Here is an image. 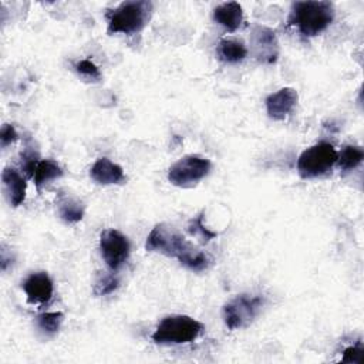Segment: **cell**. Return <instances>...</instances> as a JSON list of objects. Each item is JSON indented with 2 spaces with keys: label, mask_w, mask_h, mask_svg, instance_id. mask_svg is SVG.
<instances>
[{
  "label": "cell",
  "mask_w": 364,
  "mask_h": 364,
  "mask_svg": "<svg viewBox=\"0 0 364 364\" xmlns=\"http://www.w3.org/2000/svg\"><path fill=\"white\" fill-rule=\"evenodd\" d=\"M145 247L148 252H158L168 257H176L181 264L193 272L208 269L209 256L188 242L173 226L158 223L152 228L146 237Z\"/></svg>",
  "instance_id": "obj_1"
},
{
  "label": "cell",
  "mask_w": 364,
  "mask_h": 364,
  "mask_svg": "<svg viewBox=\"0 0 364 364\" xmlns=\"http://www.w3.org/2000/svg\"><path fill=\"white\" fill-rule=\"evenodd\" d=\"M334 20V7L330 1H296L291 4L289 24L306 36L313 37L324 31Z\"/></svg>",
  "instance_id": "obj_2"
},
{
  "label": "cell",
  "mask_w": 364,
  "mask_h": 364,
  "mask_svg": "<svg viewBox=\"0 0 364 364\" xmlns=\"http://www.w3.org/2000/svg\"><path fill=\"white\" fill-rule=\"evenodd\" d=\"M152 3L146 0L124 1L107 14L108 33L134 34L141 31L149 20Z\"/></svg>",
  "instance_id": "obj_3"
},
{
  "label": "cell",
  "mask_w": 364,
  "mask_h": 364,
  "mask_svg": "<svg viewBox=\"0 0 364 364\" xmlns=\"http://www.w3.org/2000/svg\"><path fill=\"white\" fill-rule=\"evenodd\" d=\"M203 331V324L191 316L172 314L164 317L152 333L156 344H186L196 340Z\"/></svg>",
  "instance_id": "obj_4"
},
{
  "label": "cell",
  "mask_w": 364,
  "mask_h": 364,
  "mask_svg": "<svg viewBox=\"0 0 364 364\" xmlns=\"http://www.w3.org/2000/svg\"><path fill=\"white\" fill-rule=\"evenodd\" d=\"M337 161V151L328 142H318L304 149L297 161V171L303 179L327 173Z\"/></svg>",
  "instance_id": "obj_5"
},
{
  "label": "cell",
  "mask_w": 364,
  "mask_h": 364,
  "mask_svg": "<svg viewBox=\"0 0 364 364\" xmlns=\"http://www.w3.org/2000/svg\"><path fill=\"white\" fill-rule=\"evenodd\" d=\"M210 171V161L199 155H186L175 162L168 171L172 185L189 188L203 179Z\"/></svg>",
  "instance_id": "obj_6"
},
{
  "label": "cell",
  "mask_w": 364,
  "mask_h": 364,
  "mask_svg": "<svg viewBox=\"0 0 364 364\" xmlns=\"http://www.w3.org/2000/svg\"><path fill=\"white\" fill-rule=\"evenodd\" d=\"M262 306L263 299L260 296L240 294L225 304L223 321L229 330L246 327L257 316Z\"/></svg>",
  "instance_id": "obj_7"
},
{
  "label": "cell",
  "mask_w": 364,
  "mask_h": 364,
  "mask_svg": "<svg viewBox=\"0 0 364 364\" xmlns=\"http://www.w3.org/2000/svg\"><path fill=\"white\" fill-rule=\"evenodd\" d=\"M100 250L111 270H118L129 256L131 245L125 235L117 229H105L100 235Z\"/></svg>",
  "instance_id": "obj_8"
},
{
  "label": "cell",
  "mask_w": 364,
  "mask_h": 364,
  "mask_svg": "<svg viewBox=\"0 0 364 364\" xmlns=\"http://www.w3.org/2000/svg\"><path fill=\"white\" fill-rule=\"evenodd\" d=\"M23 289L30 304H44L53 296V280L46 272L31 273L23 283Z\"/></svg>",
  "instance_id": "obj_9"
},
{
  "label": "cell",
  "mask_w": 364,
  "mask_h": 364,
  "mask_svg": "<svg viewBox=\"0 0 364 364\" xmlns=\"http://www.w3.org/2000/svg\"><path fill=\"white\" fill-rule=\"evenodd\" d=\"M297 92L290 87L280 88L266 98L267 115L273 119H284L297 104Z\"/></svg>",
  "instance_id": "obj_10"
},
{
  "label": "cell",
  "mask_w": 364,
  "mask_h": 364,
  "mask_svg": "<svg viewBox=\"0 0 364 364\" xmlns=\"http://www.w3.org/2000/svg\"><path fill=\"white\" fill-rule=\"evenodd\" d=\"M253 46L256 55L263 63H274L279 55V43L272 31L267 27H256L253 30Z\"/></svg>",
  "instance_id": "obj_11"
},
{
  "label": "cell",
  "mask_w": 364,
  "mask_h": 364,
  "mask_svg": "<svg viewBox=\"0 0 364 364\" xmlns=\"http://www.w3.org/2000/svg\"><path fill=\"white\" fill-rule=\"evenodd\" d=\"M90 176L100 185H117L127 181L124 169L108 158L97 159L90 169Z\"/></svg>",
  "instance_id": "obj_12"
},
{
  "label": "cell",
  "mask_w": 364,
  "mask_h": 364,
  "mask_svg": "<svg viewBox=\"0 0 364 364\" xmlns=\"http://www.w3.org/2000/svg\"><path fill=\"white\" fill-rule=\"evenodd\" d=\"M1 181L4 185V191L7 193L9 202L11 206H20L26 199L27 183L23 175L14 168H4L1 173Z\"/></svg>",
  "instance_id": "obj_13"
},
{
  "label": "cell",
  "mask_w": 364,
  "mask_h": 364,
  "mask_svg": "<svg viewBox=\"0 0 364 364\" xmlns=\"http://www.w3.org/2000/svg\"><path fill=\"white\" fill-rule=\"evenodd\" d=\"M213 20L225 27L228 31H235L240 27L243 20L242 6L236 1L222 3L213 10Z\"/></svg>",
  "instance_id": "obj_14"
},
{
  "label": "cell",
  "mask_w": 364,
  "mask_h": 364,
  "mask_svg": "<svg viewBox=\"0 0 364 364\" xmlns=\"http://www.w3.org/2000/svg\"><path fill=\"white\" fill-rule=\"evenodd\" d=\"M57 208H58L60 218L67 223L80 222L84 216V205L78 199L65 193L58 195Z\"/></svg>",
  "instance_id": "obj_15"
},
{
  "label": "cell",
  "mask_w": 364,
  "mask_h": 364,
  "mask_svg": "<svg viewBox=\"0 0 364 364\" xmlns=\"http://www.w3.org/2000/svg\"><path fill=\"white\" fill-rule=\"evenodd\" d=\"M216 53L219 58L225 63H239L247 55V48L239 40L223 38L219 41Z\"/></svg>",
  "instance_id": "obj_16"
},
{
  "label": "cell",
  "mask_w": 364,
  "mask_h": 364,
  "mask_svg": "<svg viewBox=\"0 0 364 364\" xmlns=\"http://www.w3.org/2000/svg\"><path fill=\"white\" fill-rule=\"evenodd\" d=\"M60 176H63V169L60 168V165L57 162H54L53 159H41L34 171L33 179H34L37 189H41L43 185H46L50 181H54Z\"/></svg>",
  "instance_id": "obj_17"
},
{
  "label": "cell",
  "mask_w": 364,
  "mask_h": 364,
  "mask_svg": "<svg viewBox=\"0 0 364 364\" xmlns=\"http://www.w3.org/2000/svg\"><path fill=\"white\" fill-rule=\"evenodd\" d=\"M364 158V152L357 145H346L338 154H337V164L343 171H351L357 168Z\"/></svg>",
  "instance_id": "obj_18"
},
{
  "label": "cell",
  "mask_w": 364,
  "mask_h": 364,
  "mask_svg": "<svg viewBox=\"0 0 364 364\" xmlns=\"http://www.w3.org/2000/svg\"><path fill=\"white\" fill-rule=\"evenodd\" d=\"M64 320V314L61 311H51V313H43L37 316L36 323L40 330L48 334H54L60 330Z\"/></svg>",
  "instance_id": "obj_19"
},
{
  "label": "cell",
  "mask_w": 364,
  "mask_h": 364,
  "mask_svg": "<svg viewBox=\"0 0 364 364\" xmlns=\"http://www.w3.org/2000/svg\"><path fill=\"white\" fill-rule=\"evenodd\" d=\"M188 232L192 236L199 237V240L202 243H208L210 239H213L216 236L215 232L209 230L205 225H203V213L198 215L195 219H191L189 225H188Z\"/></svg>",
  "instance_id": "obj_20"
},
{
  "label": "cell",
  "mask_w": 364,
  "mask_h": 364,
  "mask_svg": "<svg viewBox=\"0 0 364 364\" xmlns=\"http://www.w3.org/2000/svg\"><path fill=\"white\" fill-rule=\"evenodd\" d=\"M119 282L114 274H101L94 284V293L97 296H105L112 293L118 287Z\"/></svg>",
  "instance_id": "obj_21"
},
{
  "label": "cell",
  "mask_w": 364,
  "mask_h": 364,
  "mask_svg": "<svg viewBox=\"0 0 364 364\" xmlns=\"http://www.w3.org/2000/svg\"><path fill=\"white\" fill-rule=\"evenodd\" d=\"M75 70L81 77L87 78L88 81H100L101 80V71L91 60L78 61L75 64Z\"/></svg>",
  "instance_id": "obj_22"
},
{
  "label": "cell",
  "mask_w": 364,
  "mask_h": 364,
  "mask_svg": "<svg viewBox=\"0 0 364 364\" xmlns=\"http://www.w3.org/2000/svg\"><path fill=\"white\" fill-rule=\"evenodd\" d=\"M363 355H364V350L363 346H351L348 348L344 350L343 353V363H363Z\"/></svg>",
  "instance_id": "obj_23"
},
{
  "label": "cell",
  "mask_w": 364,
  "mask_h": 364,
  "mask_svg": "<svg viewBox=\"0 0 364 364\" xmlns=\"http://www.w3.org/2000/svg\"><path fill=\"white\" fill-rule=\"evenodd\" d=\"M17 138H18V135H17V131H16V128H14L13 125L4 124V125L1 127L0 139H1V146H3V148H6V146H9L10 144L16 142Z\"/></svg>",
  "instance_id": "obj_24"
}]
</instances>
